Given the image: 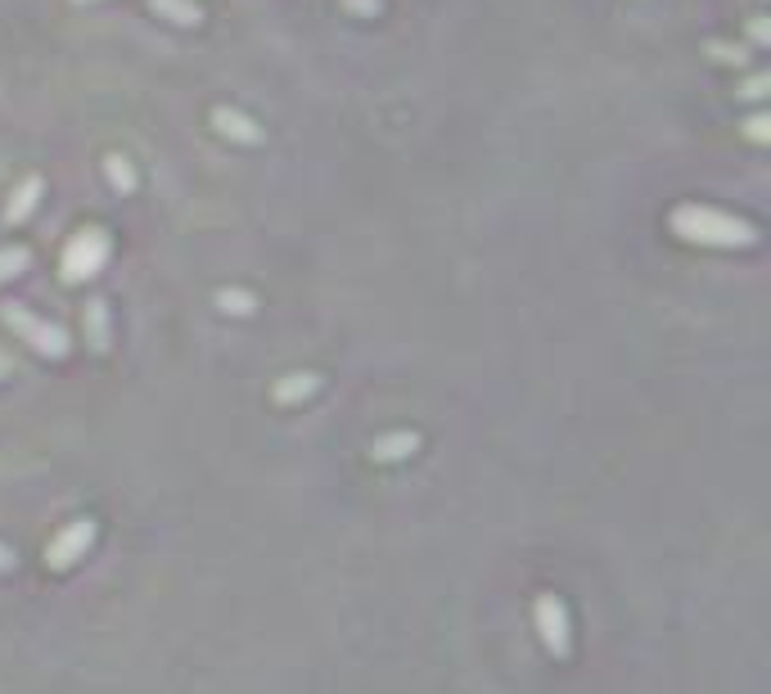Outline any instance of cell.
I'll use <instances>...</instances> for the list:
<instances>
[{"label":"cell","mask_w":771,"mask_h":694,"mask_svg":"<svg viewBox=\"0 0 771 694\" xmlns=\"http://www.w3.org/2000/svg\"><path fill=\"white\" fill-rule=\"evenodd\" d=\"M212 127H217V136L221 140H235V145H263V127H257L248 113H239V109H212Z\"/></svg>","instance_id":"obj_8"},{"label":"cell","mask_w":771,"mask_h":694,"mask_svg":"<svg viewBox=\"0 0 771 694\" xmlns=\"http://www.w3.org/2000/svg\"><path fill=\"white\" fill-rule=\"evenodd\" d=\"M415 452H419V433L397 428V433H384V438H375L366 456H370L375 465H397V460H411Z\"/></svg>","instance_id":"obj_7"},{"label":"cell","mask_w":771,"mask_h":694,"mask_svg":"<svg viewBox=\"0 0 771 694\" xmlns=\"http://www.w3.org/2000/svg\"><path fill=\"white\" fill-rule=\"evenodd\" d=\"M81 338H86V347H91L96 357L109 353V343H113V316H109V303L105 298H86V307H81Z\"/></svg>","instance_id":"obj_6"},{"label":"cell","mask_w":771,"mask_h":694,"mask_svg":"<svg viewBox=\"0 0 771 694\" xmlns=\"http://www.w3.org/2000/svg\"><path fill=\"white\" fill-rule=\"evenodd\" d=\"M28 267H32V248H23V244H6V248H0V285L19 280Z\"/></svg>","instance_id":"obj_12"},{"label":"cell","mask_w":771,"mask_h":694,"mask_svg":"<svg viewBox=\"0 0 771 694\" xmlns=\"http://www.w3.org/2000/svg\"><path fill=\"white\" fill-rule=\"evenodd\" d=\"M41 177H23L14 190H10V204H6V226H23L32 212H37V204H41Z\"/></svg>","instance_id":"obj_9"},{"label":"cell","mask_w":771,"mask_h":694,"mask_svg":"<svg viewBox=\"0 0 771 694\" xmlns=\"http://www.w3.org/2000/svg\"><path fill=\"white\" fill-rule=\"evenodd\" d=\"M113 257V239L105 226H81L68 235L63 252H59V280L63 285H91Z\"/></svg>","instance_id":"obj_2"},{"label":"cell","mask_w":771,"mask_h":694,"mask_svg":"<svg viewBox=\"0 0 771 694\" xmlns=\"http://www.w3.org/2000/svg\"><path fill=\"white\" fill-rule=\"evenodd\" d=\"M672 235L681 244H700V248H758V226L735 217V212H722V208H709V204H676L672 217H668Z\"/></svg>","instance_id":"obj_1"},{"label":"cell","mask_w":771,"mask_h":694,"mask_svg":"<svg viewBox=\"0 0 771 694\" xmlns=\"http://www.w3.org/2000/svg\"><path fill=\"white\" fill-rule=\"evenodd\" d=\"M10 370H14V361H10L6 353H0V379H10Z\"/></svg>","instance_id":"obj_21"},{"label":"cell","mask_w":771,"mask_h":694,"mask_svg":"<svg viewBox=\"0 0 771 694\" xmlns=\"http://www.w3.org/2000/svg\"><path fill=\"white\" fill-rule=\"evenodd\" d=\"M72 6H96V0H72Z\"/></svg>","instance_id":"obj_22"},{"label":"cell","mask_w":771,"mask_h":694,"mask_svg":"<svg viewBox=\"0 0 771 694\" xmlns=\"http://www.w3.org/2000/svg\"><path fill=\"white\" fill-rule=\"evenodd\" d=\"M735 96H740V100H753V105L767 100V96H771V72H753V77H744V81L735 86Z\"/></svg>","instance_id":"obj_15"},{"label":"cell","mask_w":771,"mask_h":694,"mask_svg":"<svg viewBox=\"0 0 771 694\" xmlns=\"http://www.w3.org/2000/svg\"><path fill=\"white\" fill-rule=\"evenodd\" d=\"M105 177H109V186L118 190V195H131L136 186H140V177H136V167L122 158V153H109L105 158Z\"/></svg>","instance_id":"obj_13"},{"label":"cell","mask_w":771,"mask_h":694,"mask_svg":"<svg viewBox=\"0 0 771 694\" xmlns=\"http://www.w3.org/2000/svg\"><path fill=\"white\" fill-rule=\"evenodd\" d=\"M744 140H753V145H767L771 140V113L767 109H758V113L744 118Z\"/></svg>","instance_id":"obj_17"},{"label":"cell","mask_w":771,"mask_h":694,"mask_svg":"<svg viewBox=\"0 0 771 694\" xmlns=\"http://www.w3.org/2000/svg\"><path fill=\"white\" fill-rule=\"evenodd\" d=\"M0 325L6 329H14L37 357H46V361H63L68 353H72V338H68V329L63 325H55V320H46V316H37L32 307H23V303H0Z\"/></svg>","instance_id":"obj_3"},{"label":"cell","mask_w":771,"mask_h":694,"mask_svg":"<svg viewBox=\"0 0 771 694\" xmlns=\"http://www.w3.org/2000/svg\"><path fill=\"white\" fill-rule=\"evenodd\" d=\"M533 627H537V641L546 654H555V658L573 654V618H569V604L560 595L542 591L533 599Z\"/></svg>","instance_id":"obj_4"},{"label":"cell","mask_w":771,"mask_h":694,"mask_svg":"<svg viewBox=\"0 0 771 694\" xmlns=\"http://www.w3.org/2000/svg\"><path fill=\"white\" fill-rule=\"evenodd\" d=\"M14 568H19V551L0 542V573H14Z\"/></svg>","instance_id":"obj_20"},{"label":"cell","mask_w":771,"mask_h":694,"mask_svg":"<svg viewBox=\"0 0 771 694\" xmlns=\"http://www.w3.org/2000/svg\"><path fill=\"white\" fill-rule=\"evenodd\" d=\"M320 393V375H285L276 388H271V397L280 401V406H298V401H307V397H316Z\"/></svg>","instance_id":"obj_11"},{"label":"cell","mask_w":771,"mask_h":694,"mask_svg":"<svg viewBox=\"0 0 771 694\" xmlns=\"http://www.w3.org/2000/svg\"><path fill=\"white\" fill-rule=\"evenodd\" d=\"M749 41H753L758 50L771 46V23H767V14H753V19H749Z\"/></svg>","instance_id":"obj_19"},{"label":"cell","mask_w":771,"mask_h":694,"mask_svg":"<svg viewBox=\"0 0 771 694\" xmlns=\"http://www.w3.org/2000/svg\"><path fill=\"white\" fill-rule=\"evenodd\" d=\"M100 528H96V518H72V524H63L50 542H46V568L50 573H68L77 559H86V551L96 546Z\"/></svg>","instance_id":"obj_5"},{"label":"cell","mask_w":771,"mask_h":694,"mask_svg":"<svg viewBox=\"0 0 771 694\" xmlns=\"http://www.w3.org/2000/svg\"><path fill=\"white\" fill-rule=\"evenodd\" d=\"M709 54H713V63H726V68H744L749 63V50L731 46V41H709Z\"/></svg>","instance_id":"obj_16"},{"label":"cell","mask_w":771,"mask_h":694,"mask_svg":"<svg viewBox=\"0 0 771 694\" xmlns=\"http://www.w3.org/2000/svg\"><path fill=\"white\" fill-rule=\"evenodd\" d=\"M343 10H348L353 19H375L379 10H384V0H338Z\"/></svg>","instance_id":"obj_18"},{"label":"cell","mask_w":771,"mask_h":694,"mask_svg":"<svg viewBox=\"0 0 771 694\" xmlns=\"http://www.w3.org/2000/svg\"><path fill=\"white\" fill-rule=\"evenodd\" d=\"M145 6H149V14H158L171 28H199L204 23V10L195 0H145Z\"/></svg>","instance_id":"obj_10"},{"label":"cell","mask_w":771,"mask_h":694,"mask_svg":"<svg viewBox=\"0 0 771 694\" xmlns=\"http://www.w3.org/2000/svg\"><path fill=\"white\" fill-rule=\"evenodd\" d=\"M217 307H221L226 316H253V311H257V298H253L248 289H221V294H217Z\"/></svg>","instance_id":"obj_14"}]
</instances>
